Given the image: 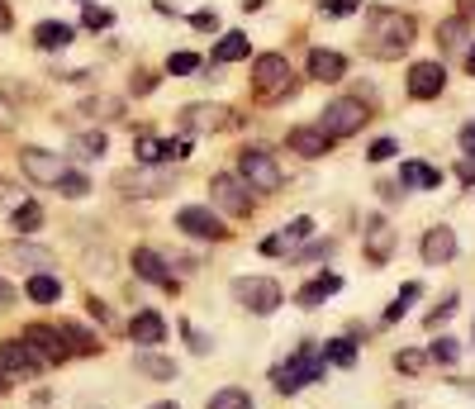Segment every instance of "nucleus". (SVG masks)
Listing matches in <instances>:
<instances>
[{
    "label": "nucleus",
    "mask_w": 475,
    "mask_h": 409,
    "mask_svg": "<svg viewBox=\"0 0 475 409\" xmlns=\"http://www.w3.org/2000/svg\"><path fill=\"white\" fill-rule=\"evenodd\" d=\"M10 124H15V105H10L5 95H0V129H10Z\"/></svg>",
    "instance_id": "nucleus-47"
},
{
    "label": "nucleus",
    "mask_w": 475,
    "mask_h": 409,
    "mask_svg": "<svg viewBox=\"0 0 475 409\" xmlns=\"http://www.w3.org/2000/svg\"><path fill=\"white\" fill-rule=\"evenodd\" d=\"M10 305H15V285L0 281V309H10Z\"/></svg>",
    "instance_id": "nucleus-50"
},
{
    "label": "nucleus",
    "mask_w": 475,
    "mask_h": 409,
    "mask_svg": "<svg viewBox=\"0 0 475 409\" xmlns=\"http://www.w3.org/2000/svg\"><path fill=\"white\" fill-rule=\"evenodd\" d=\"M152 409H176V405H172V400H162V405H152Z\"/></svg>",
    "instance_id": "nucleus-59"
},
{
    "label": "nucleus",
    "mask_w": 475,
    "mask_h": 409,
    "mask_svg": "<svg viewBox=\"0 0 475 409\" xmlns=\"http://www.w3.org/2000/svg\"><path fill=\"white\" fill-rule=\"evenodd\" d=\"M233 124H238V115L219 100H200V105H186V110H181V129H190V133H223Z\"/></svg>",
    "instance_id": "nucleus-7"
},
{
    "label": "nucleus",
    "mask_w": 475,
    "mask_h": 409,
    "mask_svg": "<svg viewBox=\"0 0 475 409\" xmlns=\"http://www.w3.org/2000/svg\"><path fill=\"white\" fill-rule=\"evenodd\" d=\"M0 262L5 267H34V271H48L52 267V253L38 248V243H5L0 248Z\"/></svg>",
    "instance_id": "nucleus-17"
},
{
    "label": "nucleus",
    "mask_w": 475,
    "mask_h": 409,
    "mask_svg": "<svg viewBox=\"0 0 475 409\" xmlns=\"http://www.w3.org/2000/svg\"><path fill=\"white\" fill-rule=\"evenodd\" d=\"M466 72H471V76H475V44H471V48H466Z\"/></svg>",
    "instance_id": "nucleus-58"
},
{
    "label": "nucleus",
    "mask_w": 475,
    "mask_h": 409,
    "mask_svg": "<svg viewBox=\"0 0 475 409\" xmlns=\"http://www.w3.org/2000/svg\"><path fill=\"white\" fill-rule=\"evenodd\" d=\"M461 20H475V0H461Z\"/></svg>",
    "instance_id": "nucleus-56"
},
{
    "label": "nucleus",
    "mask_w": 475,
    "mask_h": 409,
    "mask_svg": "<svg viewBox=\"0 0 475 409\" xmlns=\"http://www.w3.org/2000/svg\"><path fill=\"white\" fill-rule=\"evenodd\" d=\"M195 67H200V58H195V52H172V62H166V72H172V76H190Z\"/></svg>",
    "instance_id": "nucleus-38"
},
{
    "label": "nucleus",
    "mask_w": 475,
    "mask_h": 409,
    "mask_svg": "<svg viewBox=\"0 0 475 409\" xmlns=\"http://www.w3.org/2000/svg\"><path fill=\"white\" fill-rule=\"evenodd\" d=\"M324 372H328V362L318 357L314 348H300L295 357H286V366H276V372H271V386L281 395H295L304 386H314V381H324Z\"/></svg>",
    "instance_id": "nucleus-2"
},
{
    "label": "nucleus",
    "mask_w": 475,
    "mask_h": 409,
    "mask_svg": "<svg viewBox=\"0 0 475 409\" xmlns=\"http://www.w3.org/2000/svg\"><path fill=\"white\" fill-rule=\"evenodd\" d=\"M461 148H466V153L475 157V119H471V124H466V129H461Z\"/></svg>",
    "instance_id": "nucleus-49"
},
{
    "label": "nucleus",
    "mask_w": 475,
    "mask_h": 409,
    "mask_svg": "<svg viewBox=\"0 0 475 409\" xmlns=\"http://www.w3.org/2000/svg\"><path fill=\"white\" fill-rule=\"evenodd\" d=\"M233 295H238V305H247L253 315H271V309L281 305V281H271V277H238Z\"/></svg>",
    "instance_id": "nucleus-6"
},
{
    "label": "nucleus",
    "mask_w": 475,
    "mask_h": 409,
    "mask_svg": "<svg viewBox=\"0 0 475 409\" xmlns=\"http://www.w3.org/2000/svg\"><path fill=\"white\" fill-rule=\"evenodd\" d=\"M209 200L223 204L229 214H253V190H247L243 181H238L233 172H219L209 176Z\"/></svg>",
    "instance_id": "nucleus-9"
},
{
    "label": "nucleus",
    "mask_w": 475,
    "mask_h": 409,
    "mask_svg": "<svg viewBox=\"0 0 475 409\" xmlns=\"http://www.w3.org/2000/svg\"><path fill=\"white\" fill-rule=\"evenodd\" d=\"M133 153H138V162L143 167H157V162H172V157H186L190 153V143H172V139H138L133 143Z\"/></svg>",
    "instance_id": "nucleus-18"
},
{
    "label": "nucleus",
    "mask_w": 475,
    "mask_h": 409,
    "mask_svg": "<svg viewBox=\"0 0 475 409\" xmlns=\"http://www.w3.org/2000/svg\"><path fill=\"white\" fill-rule=\"evenodd\" d=\"M253 81H257V91L262 95H290V62H286V52H262V58L253 62Z\"/></svg>",
    "instance_id": "nucleus-11"
},
{
    "label": "nucleus",
    "mask_w": 475,
    "mask_h": 409,
    "mask_svg": "<svg viewBox=\"0 0 475 409\" xmlns=\"http://www.w3.org/2000/svg\"><path fill=\"white\" fill-rule=\"evenodd\" d=\"M58 190H62V196H86V176H81V172H67L62 181H58Z\"/></svg>",
    "instance_id": "nucleus-45"
},
{
    "label": "nucleus",
    "mask_w": 475,
    "mask_h": 409,
    "mask_svg": "<svg viewBox=\"0 0 475 409\" xmlns=\"http://www.w3.org/2000/svg\"><path fill=\"white\" fill-rule=\"evenodd\" d=\"M338 291H342V277H333V271H318L314 281H304V285H300V295H295V300H300L304 309H314V305H324V300H328V295H338Z\"/></svg>",
    "instance_id": "nucleus-20"
},
{
    "label": "nucleus",
    "mask_w": 475,
    "mask_h": 409,
    "mask_svg": "<svg viewBox=\"0 0 475 409\" xmlns=\"http://www.w3.org/2000/svg\"><path fill=\"white\" fill-rule=\"evenodd\" d=\"M81 24L95 34V29H109L115 24V10H105V5H86V15H81Z\"/></svg>",
    "instance_id": "nucleus-37"
},
{
    "label": "nucleus",
    "mask_w": 475,
    "mask_h": 409,
    "mask_svg": "<svg viewBox=\"0 0 475 409\" xmlns=\"http://www.w3.org/2000/svg\"><path fill=\"white\" fill-rule=\"evenodd\" d=\"M24 343H29L38 357H44L48 366H62V362H72V352H67V343H62V333L58 329H48V324H29L24 329Z\"/></svg>",
    "instance_id": "nucleus-12"
},
{
    "label": "nucleus",
    "mask_w": 475,
    "mask_h": 409,
    "mask_svg": "<svg viewBox=\"0 0 475 409\" xmlns=\"http://www.w3.org/2000/svg\"><path fill=\"white\" fill-rule=\"evenodd\" d=\"M0 366H5L10 376H38L48 362L38 357V352H34V348L20 338V343H5V348H0Z\"/></svg>",
    "instance_id": "nucleus-14"
},
{
    "label": "nucleus",
    "mask_w": 475,
    "mask_h": 409,
    "mask_svg": "<svg viewBox=\"0 0 475 409\" xmlns=\"http://www.w3.org/2000/svg\"><path fill=\"white\" fill-rule=\"evenodd\" d=\"M0 200H5V204H20V190H10L5 181H0Z\"/></svg>",
    "instance_id": "nucleus-55"
},
{
    "label": "nucleus",
    "mask_w": 475,
    "mask_h": 409,
    "mask_svg": "<svg viewBox=\"0 0 475 409\" xmlns=\"http://www.w3.org/2000/svg\"><path fill=\"white\" fill-rule=\"evenodd\" d=\"M133 271H138L143 281L162 285V291H181V281L172 277V267H166V262H162V257L152 253V248H133Z\"/></svg>",
    "instance_id": "nucleus-15"
},
{
    "label": "nucleus",
    "mask_w": 475,
    "mask_h": 409,
    "mask_svg": "<svg viewBox=\"0 0 475 409\" xmlns=\"http://www.w3.org/2000/svg\"><path fill=\"white\" fill-rule=\"evenodd\" d=\"M10 381H15V376H10V372H5V366H0V395H5V390H10Z\"/></svg>",
    "instance_id": "nucleus-57"
},
{
    "label": "nucleus",
    "mask_w": 475,
    "mask_h": 409,
    "mask_svg": "<svg viewBox=\"0 0 475 409\" xmlns=\"http://www.w3.org/2000/svg\"><path fill=\"white\" fill-rule=\"evenodd\" d=\"M10 24H15V20H10V5L0 0V34H10Z\"/></svg>",
    "instance_id": "nucleus-54"
},
{
    "label": "nucleus",
    "mask_w": 475,
    "mask_h": 409,
    "mask_svg": "<svg viewBox=\"0 0 475 409\" xmlns=\"http://www.w3.org/2000/svg\"><path fill=\"white\" fill-rule=\"evenodd\" d=\"M466 24H471V20H461V15H456V20H447L442 29H438V44H442V48H456L461 38H466Z\"/></svg>",
    "instance_id": "nucleus-36"
},
{
    "label": "nucleus",
    "mask_w": 475,
    "mask_h": 409,
    "mask_svg": "<svg viewBox=\"0 0 475 409\" xmlns=\"http://www.w3.org/2000/svg\"><path fill=\"white\" fill-rule=\"evenodd\" d=\"M72 34H76L72 24H62V20H44V24L34 29V44L52 52V48H67V44H72Z\"/></svg>",
    "instance_id": "nucleus-25"
},
{
    "label": "nucleus",
    "mask_w": 475,
    "mask_h": 409,
    "mask_svg": "<svg viewBox=\"0 0 475 409\" xmlns=\"http://www.w3.org/2000/svg\"><path fill=\"white\" fill-rule=\"evenodd\" d=\"M452 309H456V295H447V300H442V305H438V309H432V315H428V329H432V333H438V329H442V324H447V319H452Z\"/></svg>",
    "instance_id": "nucleus-44"
},
{
    "label": "nucleus",
    "mask_w": 475,
    "mask_h": 409,
    "mask_svg": "<svg viewBox=\"0 0 475 409\" xmlns=\"http://www.w3.org/2000/svg\"><path fill=\"white\" fill-rule=\"evenodd\" d=\"M423 357H428V352H418V348H404L399 357H395V366H399V372H409V376H414V372H423Z\"/></svg>",
    "instance_id": "nucleus-42"
},
{
    "label": "nucleus",
    "mask_w": 475,
    "mask_h": 409,
    "mask_svg": "<svg viewBox=\"0 0 475 409\" xmlns=\"http://www.w3.org/2000/svg\"><path fill=\"white\" fill-rule=\"evenodd\" d=\"M409 44H414V15H399V10H371L366 15V48L375 58H399Z\"/></svg>",
    "instance_id": "nucleus-1"
},
{
    "label": "nucleus",
    "mask_w": 475,
    "mask_h": 409,
    "mask_svg": "<svg viewBox=\"0 0 475 409\" xmlns=\"http://www.w3.org/2000/svg\"><path fill=\"white\" fill-rule=\"evenodd\" d=\"M24 291H29V300H34V305H52V300L62 295V281L52 277V271H34Z\"/></svg>",
    "instance_id": "nucleus-26"
},
{
    "label": "nucleus",
    "mask_w": 475,
    "mask_h": 409,
    "mask_svg": "<svg viewBox=\"0 0 475 409\" xmlns=\"http://www.w3.org/2000/svg\"><path fill=\"white\" fill-rule=\"evenodd\" d=\"M190 29H200V34H214L219 29V10H195V15H190Z\"/></svg>",
    "instance_id": "nucleus-41"
},
{
    "label": "nucleus",
    "mask_w": 475,
    "mask_h": 409,
    "mask_svg": "<svg viewBox=\"0 0 475 409\" xmlns=\"http://www.w3.org/2000/svg\"><path fill=\"white\" fill-rule=\"evenodd\" d=\"M399 148H395V139H375L371 143V162H385V157H395Z\"/></svg>",
    "instance_id": "nucleus-46"
},
{
    "label": "nucleus",
    "mask_w": 475,
    "mask_h": 409,
    "mask_svg": "<svg viewBox=\"0 0 475 409\" xmlns=\"http://www.w3.org/2000/svg\"><path fill=\"white\" fill-rule=\"evenodd\" d=\"M342 72H347L342 52H333V48H314L310 52V76L314 81H342Z\"/></svg>",
    "instance_id": "nucleus-21"
},
{
    "label": "nucleus",
    "mask_w": 475,
    "mask_h": 409,
    "mask_svg": "<svg viewBox=\"0 0 475 409\" xmlns=\"http://www.w3.org/2000/svg\"><path fill=\"white\" fill-rule=\"evenodd\" d=\"M133 366H138L143 376H152V381H172V376H176V362L162 357V352H143V357H133Z\"/></svg>",
    "instance_id": "nucleus-28"
},
{
    "label": "nucleus",
    "mask_w": 475,
    "mask_h": 409,
    "mask_svg": "<svg viewBox=\"0 0 475 409\" xmlns=\"http://www.w3.org/2000/svg\"><path fill=\"white\" fill-rule=\"evenodd\" d=\"M333 253V243H314V248H304L300 257H304V262H314V257H328Z\"/></svg>",
    "instance_id": "nucleus-48"
},
{
    "label": "nucleus",
    "mask_w": 475,
    "mask_h": 409,
    "mask_svg": "<svg viewBox=\"0 0 475 409\" xmlns=\"http://www.w3.org/2000/svg\"><path fill=\"white\" fill-rule=\"evenodd\" d=\"M432 362H442V366H452L456 362V343L452 338H432V352H428Z\"/></svg>",
    "instance_id": "nucleus-40"
},
{
    "label": "nucleus",
    "mask_w": 475,
    "mask_h": 409,
    "mask_svg": "<svg viewBox=\"0 0 475 409\" xmlns=\"http://www.w3.org/2000/svg\"><path fill=\"white\" fill-rule=\"evenodd\" d=\"M176 224H181V234H190L200 243H223L229 238V224H223L214 210H205V204H186V210L176 214Z\"/></svg>",
    "instance_id": "nucleus-8"
},
{
    "label": "nucleus",
    "mask_w": 475,
    "mask_h": 409,
    "mask_svg": "<svg viewBox=\"0 0 475 409\" xmlns=\"http://www.w3.org/2000/svg\"><path fill=\"white\" fill-rule=\"evenodd\" d=\"M399 181L414 186V190H438V186H442V172L414 157V162H399Z\"/></svg>",
    "instance_id": "nucleus-22"
},
{
    "label": "nucleus",
    "mask_w": 475,
    "mask_h": 409,
    "mask_svg": "<svg viewBox=\"0 0 475 409\" xmlns=\"http://www.w3.org/2000/svg\"><path fill=\"white\" fill-rule=\"evenodd\" d=\"M105 148H109V139H105L101 129H91V133H76V139H72V153H76V157H101Z\"/></svg>",
    "instance_id": "nucleus-32"
},
{
    "label": "nucleus",
    "mask_w": 475,
    "mask_h": 409,
    "mask_svg": "<svg viewBox=\"0 0 475 409\" xmlns=\"http://www.w3.org/2000/svg\"><path fill=\"white\" fill-rule=\"evenodd\" d=\"M328 133L324 129H290V148H295L300 157H324L328 153Z\"/></svg>",
    "instance_id": "nucleus-24"
},
{
    "label": "nucleus",
    "mask_w": 475,
    "mask_h": 409,
    "mask_svg": "<svg viewBox=\"0 0 475 409\" xmlns=\"http://www.w3.org/2000/svg\"><path fill=\"white\" fill-rule=\"evenodd\" d=\"M418 253H423V262H428V267H447V262L456 257V234H452L447 224L428 229V234H423V248H418Z\"/></svg>",
    "instance_id": "nucleus-16"
},
{
    "label": "nucleus",
    "mask_w": 475,
    "mask_h": 409,
    "mask_svg": "<svg viewBox=\"0 0 475 409\" xmlns=\"http://www.w3.org/2000/svg\"><path fill=\"white\" fill-rule=\"evenodd\" d=\"M310 234H314V220H295V224L286 229V234H276V238H281V248H290L295 238H310Z\"/></svg>",
    "instance_id": "nucleus-43"
},
{
    "label": "nucleus",
    "mask_w": 475,
    "mask_h": 409,
    "mask_svg": "<svg viewBox=\"0 0 475 409\" xmlns=\"http://www.w3.org/2000/svg\"><path fill=\"white\" fill-rule=\"evenodd\" d=\"M447 91V67L442 62H414L409 67V95L414 100H438Z\"/></svg>",
    "instance_id": "nucleus-13"
},
{
    "label": "nucleus",
    "mask_w": 475,
    "mask_h": 409,
    "mask_svg": "<svg viewBox=\"0 0 475 409\" xmlns=\"http://www.w3.org/2000/svg\"><path fill=\"white\" fill-rule=\"evenodd\" d=\"M10 224H15V234H38V229H44V210H38L34 200H20L15 210H10Z\"/></svg>",
    "instance_id": "nucleus-27"
},
{
    "label": "nucleus",
    "mask_w": 475,
    "mask_h": 409,
    "mask_svg": "<svg viewBox=\"0 0 475 409\" xmlns=\"http://www.w3.org/2000/svg\"><path fill=\"white\" fill-rule=\"evenodd\" d=\"M247 52H253L247 34H223V38H219V48H214V58H219V62H243Z\"/></svg>",
    "instance_id": "nucleus-30"
},
{
    "label": "nucleus",
    "mask_w": 475,
    "mask_h": 409,
    "mask_svg": "<svg viewBox=\"0 0 475 409\" xmlns=\"http://www.w3.org/2000/svg\"><path fill=\"white\" fill-rule=\"evenodd\" d=\"M366 119H371L366 105L352 100V95H338V100H333L328 110H324V124H318V129H324L328 139H347V133H357L361 124H366Z\"/></svg>",
    "instance_id": "nucleus-5"
},
{
    "label": "nucleus",
    "mask_w": 475,
    "mask_h": 409,
    "mask_svg": "<svg viewBox=\"0 0 475 409\" xmlns=\"http://www.w3.org/2000/svg\"><path fill=\"white\" fill-rule=\"evenodd\" d=\"M456 176H461V181H466V186H475V157H471V162H461V167H456Z\"/></svg>",
    "instance_id": "nucleus-52"
},
{
    "label": "nucleus",
    "mask_w": 475,
    "mask_h": 409,
    "mask_svg": "<svg viewBox=\"0 0 475 409\" xmlns=\"http://www.w3.org/2000/svg\"><path fill=\"white\" fill-rule=\"evenodd\" d=\"M58 333H62V343H67V352H72V357H95V352H101V338L86 333L81 324H62Z\"/></svg>",
    "instance_id": "nucleus-23"
},
{
    "label": "nucleus",
    "mask_w": 475,
    "mask_h": 409,
    "mask_svg": "<svg viewBox=\"0 0 475 409\" xmlns=\"http://www.w3.org/2000/svg\"><path fill=\"white\" fill-rule=\"evenodd\" d=\"M119 110H124V100H105V95H86V100H81V115H91V119H109Z\"/></svg>",
    "instance_id": "nucleus-34"
},
{
    "label": "nucleus",
    "mask_w": 475,
    "mask_h": 409,
    "mask_svg": "<svg viewBox=\"0 0 475 409\" xmlns=\"http://www.w3.org/2000/svg\"><path fill=\"white\" fill-rule=\"evenodd\" d=\"M262 253H267V257H281L286 248H281V238H276V234H271V238H262Z\"/></svg>",
    "instance_id": "nucleus-51"
},
{
    "label": "nucleus",
    "mask_w": 475,
    "mask_h": 409,
    "mask_svg": "<svg viewBox=\"0 0 475 409\" xmlns=\"http://www.w3.org/2000/svg\"><path fill=\"white\" fill-rule=\"evenodd\" d=\"M20 167L38 186H58L62 176H67V162L58 153H44V148H20Z\"/></svg>",
    "instance_id": "nucleus-10"
},
{
    "label": "nucleus",
    "mask_w": 475,
    "mask_h": 409,
    "mask_svg": "<svg viewBox=\"0 0 475 409\" xmlns=\"http://www.w3.org/2000/svg\"><path fill=\"white\" fill-rule=\"evenodd\" d=\"M172 186H176V172L172 167H143V162H138L133 172H119L115 176V190H119V196H133V200L172 196Z\"/></svg>",
    "instance_id": "nucleus-3"
},
{
    "label": "nucleus",
    "mask_w": 475,
    "mask_h": 409,
    "mask_svg": "<svg viewBox=\"0 0 475 409\" xmlns=\"http://www.w3.org/2000/svg\"><path fill=\"white\" fill-rule=\"evenodd\" d=\"M357 10H361V0H324L328 20H347V15H357Z\"/></svg>",
    "instance_id": "nucleus-39"
},
{
    "label": "nucleus",
    "mask_w": 475,
    "mask_h": 409,
    "mask_svg": "<svg viewBox=\"0 0 475 409\" xmlns=\"http://www.w3.org/2000/svg\"><path fill=\"white\" fill-rule=\"evenodd\" d=\"M91 315H95V319H109V305H105V300H95V295H91Z\"/></svg>",
    "instance_id": "nucleus-53"
},
{
    "label": "nucleus",
    "mask_w": 475,
    "mask_h": 409,
    "mask_svg": "<svg viewBox=\"0 0 475 409\" xmlns=\"http://www.w3.org/2000/svg\"><path fill=\"white\" fill-rule=\"evenodd\" d=\"M414 300H418V281H409V285H404V291H399L395 300H390V309H385V324H399L404 315H409V305H414Z\"/></svg>",
    "instance_id": "nucleus-33"
},
{
    "label": "nucleus",
    "mask_w": 475,
    "mask_h": 409,
    "mask_svg": "<svg viewBox=\"0 0 475 409\" xmlns=\"http://www.w3.org/2000/svg\"><path fill=\"white\" fill-rule=\"evenodd\" d=\"M209 409H253V395L243 386H223V390L209 395Z\"/></svg>",
    "instance_id": "nucleus-31"
},
{
    "label": "nucleus",
    "mask_w": 475,
    "mask_h": 409,
    "mask_svg": "<svg viewBox=\"0 0 475 409\" xmlns=\"http://www.w3.org/2000/svg\"><path fill=\"white\" fill-rule=\"evenodd\" d=\"M129 338H133V343H143V348L162 343V338H166V319L157 315V309H138V315L129 319Z\"/></svg>",
    "instance_id": "nucleus-19"
},
{
    "label": "nucleus",
    "mask_w": 475,
    "mask_h": 409,
    "mask_svg": "<svg viewBox=\"0 0 475 409\" xmlns=\"http://www.w3.org/2000/svg\"><path fill=\"white\" fill-rule=\"evenodd\" d=\"M318 357H324L328 366H352L357 362V343L352 338H333V343L318 348Z\"/></svg>",
    "instance_id": "nucleus-29"
},
{
    "label": "nucleus",
    "mask_w": 475,
    "mask_h": 409,
    "mask_svg": "<svg viewBox=\"0 0 475 409\" xmlns=\"http://www.w3.org/2000/svg\"><path fill=\"white\" fill-rule=\"evenodd\" d=\"M371 257H375V262H385V257H390V224L385 220H371Z\"/></svg>",
    "instance_id": "nucleus-35"
},
{
    "label": "nucleus",
    "mask_w": 475,
    "mask_h": 409,
    "mask_svg": "<svg viewBox=\"0 0 475 409\" xmlns=\"http://www.w3.org/2000/svg\"><path fill=\"white\" fill-rule=\"evenodd\" d=\"M238 181L243 186H253V190H281L286 181V172L276 167V157L271 153H262V148H243V157H238Z\"/></svg>",
    "instance_id": "nucleus-4"
}]
</instances>
